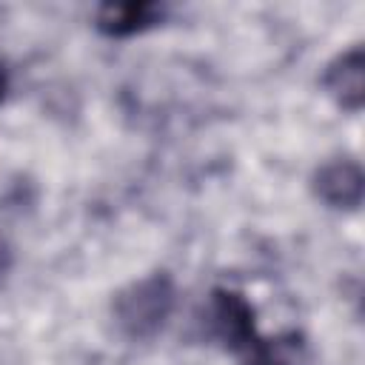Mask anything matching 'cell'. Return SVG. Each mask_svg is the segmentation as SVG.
<instances>
[{
	"label": "cell",
	"mask_w": 365,
	"mask_h": 365,
	"mask_svg": "<svg viewBox=\"0 0 365 365\" xmlns=\"http://www.w3.org/2000/svg\"><path fill=\"white\" fill-rule=\"evenodd\" d=\"M177 305V285L171 274L154 271L145 274L125 288H120L111 299V317L117 331L131 342L154 339L165 322L171 319Z\"/></svg>",
	"instance_id": "obj_1"
},
{
	"label": "cell",
	"mask_w": 365,
	"mask_h": 365,
	"mask_svg": "<svg viewBox=\"0 0 365 365\" xmlns=\"http://www.w3.org/2000/svg\"><path fill=\"white\" fill-rule=\"evenodd\" d=\"M208 328L211 336L228 351H251L257 339L254 305L234 288H214L208 299Z\"/></svg>",
	"instance_id": "obj_2"
},
{
	"label": "cell",
	"mask_w": 365,
	"mask_h": 365,
	"mask_svg": "<svg viewBox=\"0 0 365 365\" xmlns=\"http://www.w3.org/2000/svg\"><path fill=\"white\" fill-rule=\"evenodd\" d=\"M311 188H314L317 200H322L328 208L356 211L362 205V194H365V174L356 160L336 157V160L322 163L314 171Z\"/></svg>",
	"instance_id": "obj_3"
},
{
	"label": "cell",
	"mask_w": 365,
	"mask_h": 365,
	"mask_svg": "<svg viewBox=\"0 0 365 365\" xmlns=\"http://www.w3.org/2000/svg\"><path fill=\"white\" fill-rule=\"evenodd\" d=\"M322 88L328 97L345 108V111H359L365 103V51L362 46H351L339 51L322 74Z\"/></svg>",
	"instance_id": "obj_4"
},
{
	"label": "cell",
	"mask_w": 365,
	"mask_h": 365,
	"mask_svg": "<svg viewBox=\"0 0 365 365\" xmlns=\"http://www.w3.org/2000/svg\"><path fill=\"white\" fill-rule=\"evenodd\" d=\"M165 9L160 3H103L94 14V26L106 37H134L145 29H154L163 20Z\"/></svg>",
	"instance_id": "obj_5"
},
{
	"label": "cell",
	"mask_w": 365,
	"mask_h": 365,
	"mask_svg": "<svg viewBox=\"0 0 365 365\" xmlns=\"http://www.w3.org/2000/svg\"><path fill=\"white\" fill-rule=\"evenodd\" d=\"M245 365H294V362H291V356L279 345H274V342H257L248 351Z\"/></svg>",
	"instance_id": "obj_6"
},
{
	"label": "cell",
	"mask_w": 365,
	"mask_h": 365,
	"mask_svg": "<svg viewBox=\"0 0 365 365\" xmlns=\"http://www.w3.org/2000/svg\"><path fill=\"white\" fill-rule=\"evenodd\" d=\"M9 265H11V251H9V245L0 240V277L9 271Z\"/></svg>",
	"instance_id": "obj_7"
},
{
	"label": "cell",
	"mask_w": 365,
	"mask_h": 365,
	"mask_svg": "<svg viewBox=\"0 0 365 365\" xmlns=\"http://www.w3.org/2000/svg\"><path fill=\"white\" fill-rule=\"evenodd\" d=\"M6 91H9V68H6V63L0 60V100L6 97Z\"/></svg>",
	"instance_id": "obj_8"
}]
</instances>
